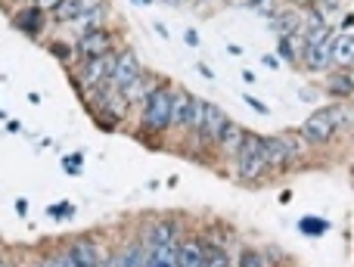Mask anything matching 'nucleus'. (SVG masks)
I'll return each instance as SVG.
<instances>
[{
    "label": "nucleus",
    "mask_w": 354,
    "mask_h": 267,
    "mask_svg": "<svg viewBox=\"0 0 354 267\" xmlns=\"http://www.w3.org/2000/svg\"><path fill=\"white\" fill-rule=\"evenodd\" d=\"M264 66H268V68H277V66H280V59H277L274 53H268V56H264Z\"/></svg>",
    "instance_id": "nucleus-38"
},
{
    "label": "nucleus",
    "mask_w": 354,
    "mask_h": 267,
    "mask_svg": "<svg viewBox=\"0 0 354 267\" xmlns=\"http://www.w3.org/2000/svg\"><path fill=\"white\" fill-rule=\"evenodd\" d=\"M106 19H109V3L106 0H100V3L87 6L84 12H81L78 19H75L68 28L75 31V35H84V31H97V28H106Z\"/></svg>",
    "instance_id": "nucleus-12"
},
{
    "label": "nucleus",
    "mask_w": 354,
    "mask_h": 267,
    "mask_svg": "<svg viewBox=\"0 0 354 267\" xmlns=\"http://www.w3.org/2000/svg\"><path fill=\"white\" fill-rule=\"evenodd\" d=\"M196 68H199V75H205V78H208V81H212V78H214V72H212V68H208V66H202V62H199V66H196Z\"/></svg>",
    "instance_id": "nucleus-41"
},
{
    "label": "nucleus",
    "mask_w": 354,
    "mask_h": 267,
    "mask_svg": "<svg viewBox=\"0 0 354 267\" xmlns=\"http://www.w3.org/2000/svg\"><path fill=\"white\" fill-rule=\"evenodd\" d=\"M264 258H268L270 267H274V264L280 267V264H283V252H280V249H264Z\"/></svg>",
    "instance_id": "nucleus-34"
},
{
    "label": "nucleus",
    "mask_w": 354,
    "mask_h": 267,
    "mask_svg": "<svg viewBox=\"0 0 354 267\" xmlns=\"http://www.w3.org/2000/svg\"><path fill=\"white\" fill-rule=\"evenodd\" d=\"M153 28L159 31V35L165 37V41H168V37H171V35H168V25H165V22H153Z\"/></svg>",
    "instance_id": "nucleus-37"
},
{
    "label": "nucleus",
    "mask_w": 354,
    "mask_h": 267,
    "mask_svg": "<svg viewBox=\"0 0 354 267\" xmlns=\"http://www.w3.org/2000/svg\"><path fill=\"white\" fill-rule=\"evenodd\" d=\"M16 212L25 218V212H28V202H25V199H16Z\"/></svg>",
    "instance_id": "nucleus-40"
},
{
    "label": "nucleus",
    "mask_w": 354,
    "mask_h": 267,
    "mask_svg": "<svg viewBox=\"0 0 354 267\" xmlns=\"http://www.w3.org/2000/svg\"><path fill=\"white\" fill-rule=\"evenodd\" d=\"M243 100H245V103H249V106H252V109H255V112H258V116H270V109H268V106H264V103H261V100H255V97H252V93H245V97H243Z\"/></svg>",
    "instance_id": "nucleus-33"
},
{
    "label": "nucleus",
    "mask_w": 354,
    "mask_h": 267,
    "mask_svg": "<svg viewBox=\"0 0 354 267\" xmlns=\"http://www.w3.org/2000/svg\"><path fill=\"white\" fill-rule=\"evenodd\" d=\"M189 103H193V93L177 87L174 97H171V116H168V131H177L187 125V112H189Z\"/></svg>",
    "instance_id": "nucleus-19"
},
{
    "label": "nucleus",
    "mask_w": 354,
    "mask_h": 267,
    "mask_svg": "<svg viewBox=\"0 0 354 267\" xmlns=\"http://www.w3.org/2000/svg\"><path fill=\"white\" fill-rule=\"evenodd\" d=\"M264 158H268L270 171H289L301 162V137L299 134H274V137H261Z\"/></svg>",
    "instance_id": "nucleus-2"
},
{
    "label": "nucleus",
    "mask_w": 354,
    "mask_h": 267,
    "mask_svg": "<svg viewBox=\"0 0 354 267\" xmlns=\"http://www.w3.org/2000/svg\"><path fill=\"white\" fill-rule=\"evenodd\" d=\"M47 214H50V218H56V221L72 218V214H75V205H72V202H53V205L47 208Z\"/></svg>",
    "instance_id": "nucleus-29"
},
{
    "label": "nucleus",
    "mask_w": 354,
    "mask_h": 267,
    "mask_svg": "<svg viewBox=\"0 0 354 267\" xmlns=\"http://www.w3.org/2000/svg\"><path fill=\"white\" fill-rule=\"evenodd\" d=\"M47 47H50V53H53L59 62H66V66H72V62L78 59V56H75V44L72 41H50Z\"/></svg>",
    "instance_id": "nucleus-27"
},
{
    "label": "nucleus",
    "mask_w": 354,
    "mask_h": 267,
    "mask_svg": "<svg viewBox=\"0 0 354 267\" xmlns=\"http://www.w3.org/2000/svg\"><path fill=\"white\" fill-rule=\"evenodd\" d=\"M149 249H153V246H147L140 237H137L134 243H128L124 249H118V252H122V264H124V267H147Z\"/></svg>",
    "instance_id": "nucleus-21"
},
{
    "label": "nucleus",
    "mask_w": 354,
    "mask_h": 267,
    "mask_svg": "<svg viewBox=\"0 0 354 267\" xmlns=\"http://www.w3.org/2000/svg\"><path fill=\"white\" fill-rule=\"evenodd\" d=\"M326 93L339 97V100H348L354 93L351 68H333V72H326Z\"/></svg>",
    "instance_id": "nucleus-17"
},
{
    "label": "nucleus",
    "mask_w": 354,
    "mask_h": 267,
    "mask_svg": "<svg viewBox=\"0 0 354 267\" xmlns=\"http://www.w3.org/2000/svg\"><path fill=\"white\" fill-rule=\"evenodd\" d=\"M299 230L308 233V237H320V233L330 230V224H326L324 218H301L299 221Z\"/></svg>",
    "instance_id": "nucleus-28"
},
{
    "label": "nucleus",
    "mask_w": 354,
    "mask_h": 267,
    "mask_svg": "<svg viewBox=\"0 0 354 267\" xmlns=\"http://www.w3.org/2000/svg\"><path fill=\"white\" fill-rule=\"evenodd\" d=\"M326 116H330V122H333V128H336V134L354 128V106L351 103H333V106H326Z\"/></svg>",
    "instance_id": "nucleus-22"
},
{
    "label": "nucleus",
    "mask_w": 354,
    "mask_h": 267,
    "mask_svg": "<svg viewBox=\"0 0 354 267\" xmlns=\"http://www.w3.org/2000/svg\"><path fill=\"white\" fill-rule=\"evenodd\" d=\"M299 137H301V143H308V146H326V143H333V137H336V128H333L330 116H326V106H324V109H317V112H311V116L301 122Z\"/></svg>",
    "instance_id": "nucleus-6"
},
{
    "label": "nucleus",
    "mask_w": 354,
    "mask_h": 267,
    "mask_svg": "<svg viewBox=\"0 0 354 267\" xmlns=\"http://www.w3.org/2000/svg\"><path fill=\"white\" fill-rule=\"evenodd\" d=\"M342 31H354V12H348V16H345V22H342Z\"/></svg>",
    "instance_id": "nucleus-39"
},
{
    "label": "nucleus",
    "mask_w": 354,
    "mask_h": 267,
    "mask_svg": "<svg viewBox=\"0 0 354 267\" xmlns=\"http://www.w3.org/2000/svg\"><path fill=\"white\" fill-rule=\"evenodd\" d=\"M0 267H12V261H6V258H0Z\"/></svg>",
    "instance_id": "nucleus-44"
},
{
    "label": "nucleus",
    "mask_w": 354,
    "mask_h": 267,
    "mask_svg": "<svg viewBox=\"0 0 354 267\" xmlns=\"http://www.w3.org/2000/svg\"><path fill=\"white\" fill-rule=\"evenodd\" d=\"M134 3H140V6H153L156 0H134Z\"/></svg>",
    "instance_id": "nucleus-43"
},
{
    "label": "nucleus",
    "mask_w": 354,
    "mask_h": 267,
    "mask_svg": "<svg viewBox=\"0 0 354 267\" xmlns=\"http://www.w3.org/2000/svg\"><path fill=\"white\" fill-rule=\"evenodd\" d=\"M268 171L270 168H268V158H264L261 134L249 131V137H245L239 156L233 158V174H236V181H243V183H258Z\"/></svg>",
    "instance_id": "nucleus-1"
},
{
    "label": "nucleus",
    "mask_w": 354,
    "mask_h": 267,
    "mask_svg": "<svg viewBox=\"0 0 354 267\" xmlns=\"http://www.w3.org/2000/svg\"><path fill=\"white\" fill-rule=\"evenodd\" d=\"M333 59H336V68H354V31H339L336 35Z\"/></svg>",
    "instance_id": "nucleus-18"
},
{
    "label": "nucleus",
    "mask_w": 354,
    "mask_h": 267,
    "mask_svg": "<svg viewBox=\"0 0 354 267\" xmlns=\"http://www.w3.org/2000/svg\"><path fill=\"white\" fill-rule=\"evenodd\" d=\"M66 171L68 174H81V168H84V156H81V152H72V156H66Z\"/></svg>",
    "instance_id": "nucleus-30"
},
{
    "label": "nucleus",
    "mask_w": 354,
    "mask_h": 267,
    "mask_svg": "<svg viewBox=\"0 0 354 267\" xmlns=\"http://www.w3.org/2000/svg\"><path fill=\"white\" fill-rule=\"evenodd\" d=\"M44 19H47V12H41L35 3H25L12 12V25H16L19 31H25V35H31V37H41Z\"/></svg>",
    "instance_id": "nucleus-13"
},
{
    "label": "nucleus",
    "mask_w": 354,
    "mask_h": 267,
    "mask_svg": "<svg viewBox=\"0 0 354 267\" xmlns=\"http://www.w3.org/2000/svg\"><path fill=\"white\" fill-rule=\"evenodd\" d=\"M31 3H35L41 12H47V16H53V10L62 3V0H31Z\"/></svg>",
    "instance_id": "nucleus-32"
},
{
    "label": "nucleus",
    "mask_w": 354,
    "mask_h": 267,
    "mask_svg": "<svg viewBox=\"0 0 354 267\" xmlns=\"http://www.w3.org/2000/svg\"><path fill=\"white\" fill-rule=\"evenodd\" d=\"M156 87H159V78H156V75H149V72H143L140 78H134L128 87H124L122 97L128 100V106H143L149 97H153Z\"/></svg>",
    "instance_id": "nucleus-15"
},
{
    "label": "nucleus",
    "mask_w": 354,
    "mask_h": 267,
    "mask_svg": "<svg viewBox=\"0 0 354 267\" xmlns=\"http://www.w3.org/2000/svg\"><path fill=\"white\" fill-rule=\"evenodd\" d=\"M72 44H75L78 62H84V59H97V56H103V53H112V50H115V35H112L109 28H97V31L78 35Z\"/></svg>",
    "instance_id": "nucleus-5"
},
{
    "label": "nucleus",
    "mask_w": 354,
    "mask_h": 267,
    "mask_svg": "<svg viewBox=\"0 0 354 267\" xmlns=\"http://www.w3.org/2000/svg\"><path fill=\"white\" fill-rule=\"evenodd\" d=\"M227 3H230V6H243V10H249V6H252V0H227Z\"/></svg>",
    "instance_id": "nucleus-42"
},
{
    "label": "nucleus",
    "mask_w": 354,
    "mask_h": 267,
    "mask_svg": "<svg viewBox=\"0 0 354 267\" xmlns=\"http://www.w3.org/2000/svg\"><path fill=\"white\" fill-rule=\"evenodd\" d=\"M227 125H230V116H227L221 106L208 103V112H205V125H202V134L196 140H202V146H214L221 140V134L227 131Z\"/></svg>",
    "instance_id": "nucleus-11"
},
{
    "label": "nucleus",
    "mask_w": 354,
    "mask_h": 267,
    "mask_svg": "<svg viewBox=\"0 0 354 267\" xmlns=\"http://www.w3.org/2000/svg\"><path fill=\"white\" fill-rule=\"evenodd\" d=\"M140 75H143L140 59H137L131 50H122V53H118V59H115V68H112L109 87H115V91H124V87H128L134 78H140Z\"/></svg>",
    "instance_id": "nucleus-9"
},
{
    "label": "nucleus",
    "mask_w": 354,
    "mask_h": 267,
    "mask_svg": "<svg viewBox=\"0 0 354 267\" xmlns=\"http://www.w3.org/2000/svg\"><path fill=\"white\" fill-rule=\"evenodd\" d=\"M205 252L208 249H205V243H202V237H187L177 246V261H180V267H208Z\"/></svg>",
    "instance_id": "nucleus-16"
},
{
    "label": "nucleus",
    "mask_w": 354,
    "mask_h": 267,
    "mask_svg": "<svg viewBox=\"0 0 354 267\" xmlns=\"http://www.w3.org/2000/svg\"><path fill=\"white\" fill-rule=\"evenodd\" d=\"M0 258H3V255H0Z\"/></svg>",
    "instance_id": "nucleus-47"
},
{
    "label": "nucleus",
    "mask_w": 354,
    "mask_h": 267,
    "mask_svg": "<svg viewBox=\"0 0 354 267\" xmlns=\"http://www.w3.org/2000/svg\"><path fill=\"white\" fill-rule=\"evenodd\" d=\"M180 246V243H177ZM177 246H162V249H149L147 267H180L177 261Z\"/></svg>",
    "instance_id": "nucleus-24"
},
{
    "label": "nucleus",
    "mask_w": 354,
    "mask_h": 267,
    "mask_svg": "<svg viewBox=\"0 0 354 267\" xmlns=\"http://www.w3.org/2000/svg\"><path fill=\"white\" fill-rule=\"evenodd\" d=\"M205 243V239H202ZM205 264L208 267H233V255L227 249H221V246H205Z\"/></svg>",
    "instance_id": "nucleus-25"
},
{
    "label": "nucleus",
    "mask_w": 354,
    "mask_h": 267,
    "mask_svg": "<svg viewBox=\"0 0 354 267\" xmlns=\"http://www.w3.org/2000/svg\"><path fill=\"white\" fill-rule=\"evenodd\" d=\"M93 3H100V0H62V3L53 10V22H59V25H72L75 19H78L81 12H84L87 6H93Z\"/></svg>",
    "instance_id": "nucleus-20"
},
{
    "label": "nucleus",
    "mask_w": 354,
    "mask_h": 267,
    "mask_svg": "<svg viewBox=\"0 0 354 267\" xmlns=\"http://www.w3.org/2000/svg\"><path fill=\"white\" fill-rule=\"evenodd\" d=\"M66 249H68V255H72L75 267H97L100 258L106 255L103 246H100L97 239H91V237H78L75 243H68Z\"/></svg>",
    "instance_id": "nucleus-10"
},
{
    "label": "nucleus",
    "mask_w": 354,
    "mask_h": 267,
    "mask_svg": "<svg viewBox=\"0 0 354 267\" xmlns=\"http://www.w3.org/2000/svg\"><path fill=\"white\" fill-rule=\"evenodd\" d=\"M177 3H193V0H177Z\"/></svg>",
    "instance_id": "nucleus-46"
},
{
    "label": "nucleus",
    "mask_w": 354,
    "mask_h": 267,
    "mask_svg": "<svg viewBox=\"0 0 354 267\" xmlns=\"http://www.w3.org/2000/svg\"><path fill=\"white\" fill-rule=\"evenodd\" d=\"M336 41V37H333ZM333 41H324V44H308L301 50V66L308 72H317V75H326L336 68V59H333Z\"/></svg>",
    "instance_id": "nucleus-8"
},
{
    "label": "nucleus",
    "mask_w": 354,
    "mask_h": 267,
    "mask_svg": "<svg viewBox=\"0 0 354 267\" xmlns=\"http://www.w3.org/2000/svg\"><path fill=\"white\" fill-rule=\"evenodd\" d=\"M118 53H103L97 59H84L78 62V72H75V91H87V87H103L109 84L112 78V68H115Z\"/></svg>",
    "instance_id": "nucleus-4"
},
{
    "label": "nucleus",
    "mask_w": 354,
    "mask_h": 267,
    "mask_svg": "<svg viewBox=\"0 0 354 267\" xmlns=\"http://www.w3.org/2000/svg\"><path fill=\"white\" fill-rule=\"evenodd\" d=\"M183 41H187L189 44V47H199V31H193V28H187V31H183Z\"/></svg>",
    "instance_id": "nucleus-35"
},
{
    "label": "nucleus",
    "mask_w": 354,
    "mask_h": 267,
    "mask_svg": "<svg viewBox=\"0 0 354 267\" xmlns=\"http://www.w3.org/2000/svg\"><path fill=\"white\" fill-rule=\"evenodd\" d=\"M41 267H62V264H59V258H56V252H50V255L41 258Z\"/></svg>",
    "instance_id": "nucleus-36"
},
{
    "label": "nucleus",
    "mask_w": 354,
    "mask_h": 267,
    "mask_svg": "<svg viewBox=\"0 0 354 267\" xmlns=\"http://www.w3.org/2000/svg\"><path fill=\"white\" fill-rule=\"evenodd\" d=\"M245 137H249V131L239 128L236 122H230V125H227V131L221 134V140L214 143V149H218V156H221V158H230V162H233V158L239 156V149H243Z\"/></svg>",
    "instance_id": "nucleus-14"
},
{
    "label": "nucleus",
    "mask_w": 354,
    "mask_h": 267,
    "mask_svg": "<svg viewBox=\"0 0 354 267\" xmlns=\"http://www.w3.org/2000/svg\"><path fill=\"white\" fill-rule=\"evenodd\" d=\"M12 3H19V6H25V3H28V0H12Z\"/></svg>",
    "instance_id": "nucleus-45"
},
{
    "label": "nucleus",
    "mask_w": 354,
    "mask_h": 267,
    "mask_svg": "<svg viewBox=\"0 0 354 267\" xmlns=\"http://www.w3.org/2000/svg\"><path fill=\"white\" fill-rule=\"evenodd\" d=\"M205 112H208V103L205 100H199V97H193V103H189V112H187V128L193 137H199L202 134V125H205Z\"/></svg>",
    "instance_id": "nucleus-23"
},
{
    "label": "nucleus",
    "mask_w": 354,
    "mask_h": 267,
    "mask_svg": "<svg viewBox=\"0 0 354 267\" xmlns=\"http://www.w3.org/2000/svg\"><path fill=\"white\" fill-rule=\"evenodd\" d=\"M97 267H124L122 264V252H106V255L100 258Z\"/></svg>",
    "instance_id": "nucleus-31"
},
{
    "label": "nucleus",
    "mask_w": 354,
    "mask_h": 267,
    "mask_svg": "<svg viewBox=\"0 0 354 267\" xmlns=\"http://www.w3.org/2000/svg\"><path fill=\"white\" fill-rule=\"evenodd\" d=\"M233 264L236 267H270L268 258H264V252H258V249H243L236 258H233Z\"/></svg>",
    "instance_id": "nucleus-26"
},
{
    "label": "nucleus",
    "mask_w": 354,
    "mask_h": 267,
    "mask_svg": "<svg viewBox=\"0 0 354 267\" xmlns=\"http://www.w3.org/2000/svg\"><path fill=\"white\" fill-rule=\"evenodd\" d=\"M171 97H174V87H168V84L156 87L153 97L140 106V134H165L168 131Z\"/></svg>",
    "instance_id": "nucleus-3"
},
{
    "label": "nucleus",
    "mask_w": 354,
    "mask_h": 267,
    "mask_svg": "<svg viewBox=\"0 0 354 267\" xmlns=\"http://www.w3.org/2000/svg\"><path fill=\"white\" fill-rule=\"evenodd\" d=\"M140 239L147 246H153V249H162V246H177V243H180V224H177V221H168V218L153 221V224L143 227Z\"/></svg>",
    "instance_id": "nucleus-7"
}]
</instances>
